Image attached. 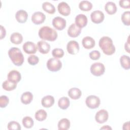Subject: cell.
I'll return each instance as SVG.
<instances>
[{"instance_id": "obj_2", "label": "cell", "mask_w": 130, "mask_h": 130, "mask_svg": "<svg viewBox=\"0 0 130 130\" xmlns=\"http://www.w3.org/2000/svg\"><path fill=\"white\" fill-rule=\"evenodd\" d=\"M38 35L41 39L50 42L54 41L57 38L56 31L48 26L42 27L39 30Z\"/></svg>"}, {"instance_id": "obj_28", "label": "cell", "mask_w": 130, "mask_h": 130, "mask_svg": "<svg viewBox=\"0 0 130 130\" xmlns=\"http://www.w3.org/2000/svg\"><path fill=\"white\" fill-rule=\"evenodd\" d=\"M79 8L83 11H88L91 10L92 4L88 1H82L79 4Z\"/></svg>"}, {"instance_id": "obj_9", "label": "cell", "mask_w": 130, "mask_h": 130, "mask_svg": "<svg viewBox=\"0 0 130 130\" xmlns=\"http://www.w3.org/2000/svg\"><path fill=\"white\" fill-rule=\"evenodd\" d=\"M90 18L92 22L99 24L103 21L105 16L101 11L95 10L91 13Z\"/></svg>"}, {"instance_id": "obj_38", "label": "cell", "mask_w": 130, "mask_h": 130, "mask_svg": "<svg viewBox=\"0 0 130 130\" xmlns=\"http://www.w3.org/2000/svg\"><path fill=\"white\" fill-rule=\"evenodd\" d=\"M90 58L94 60H98L101 56L100 52L98 50H93L91 51L89 54Z\"/></svg>"}, {"instance_id": "obj_39", "label": "cell", "mask_w": 130, "mask_h": 130, "mask_svg": "<svg viewBox=\"0 0 130 130\" xmlns=\"http://www.w3.org/2000/svg\"><path fill=\"white\" fill-rule=\"evenodd\" d=\"M129 0H120L119 2V6L123 9H129L130 7Z\"/></svg>"}, {"instance_id": "obj_35", "label": "cell", "mask_w": 130, "mask_h": 130, "mask_svg": "<svg viewBox=\"0 0 130 130\" xmlns=\"http://www.w3.org/2000/svg\"><path fill=\"white\" fill-rule=\"evenodd\" d=\"M7 127L10 130H20L21 128L20 124L15 121H10L8 124Z\"/></svg>"}, {"instance_id": "obj_27", "label": "cell", "mask_w": 130, "mask_h": 130, "mask_svg": "<svg viewBox=\"0 0 130 130\" xmlns=\"http://www.w3.org/2000/svg\"><path fill=\"white\" fill-rule=\"evenodd\" d=\"M42 8L44 11L50 14H54L55 12V7L51 3L48 2H45L43 3Z\"/></svg>"}, {"instance_id": "obj_13", "label": "cell", "mask_w": 130, "mask_h": 130, "mask_svg": "<svg viewBox=\"0 0 130 130\" xmlns=\"http://www.w3.org/2000/svg\"><path fill=\"white\" fill-rule=\"evenodd\" d=\"M46 19L45 15L41 12H36L31 16L32 22L37 25L43 23Z\"/></svg>"}, {"instance_id": "obj_25", "label": "cell", "mask_w": 130, "mask_h": 130, "mask_svg": "<svg viewBox=\"0 0 130 130\" xmlns=\"http://www.w3.org/2000/svg\"><path fill=\"white\" fill-rule=\"evenodd\" d=\"M57 126L59 130H67L70 127V122L67 118H62L59 121Z\"/></svg>"}, {"instance_id": "obj_8", "label": "cell", "mask_w": 130, "mask_h": 130, "mask_svg": "<svg viewBox=\"0 0 130 130\" xmlns=\"http://www.w3.org/2000/svg\"><path fill=\"white\" fill-rule=\"evenodd\" d=\"M109 117L108 112L105 109H102L96 112L95 119L99 123H103L107 121Z\"/></svg>"}, {"instance_id": "obj_14", "label": "cell", "mask_w": 130, "mask_h": 130, "mask_svg": "<svg viewBox=\"0 0 130 130\" xmlns=\"http://www.w3.org/2000/svg\"><path fill=\"white\" fill-rule=\"evenodd\" d=\"M57 9L58 12L63 16H68L70 14L71 8L69 5L64 2H62L58 4Z\"/></svg>"}, {"instance_id": "obj_20", "label": "cell", "mask_w": 130, "mask_h": 130, "mask_svg": "<svg viewBox=\"0 0 130 130\" xmlns=\"http://www.w3.org/2000/svg\"><path fill=\"white\" fill-rule=\"evenodd\" d=\"M54 98L50 95H47L43 97L41 100L42 105L45 108H50L54 104Z\"/></svg>"}, {"instance_id": "obj_21", "label": "cell", "mask_w": 130, "mask_h": 130, "mask_svg": "<svg viewBox=\"0 0 130 130\" xmlns=\"http://www.w3.org/2000/svg\"><path fill=\"white\" fill-rule=\"evenodd\" d=\"M68 93L69 97L72 99L77 100L80 98L82 94V92L79 88L73 87L69 90Z\"/></svg>"}, {"instance_id": "obj_12", "label": "cell", "mask_w": 130, "mask_h": 130, "mask_svg": "<svg viewBox=\"0 0 130 130\" xmlns=\"http://www.w3.org/2000/svg\"><path fill=\"white\" fill-rule=\"evenodd\" d=\"M8 80L14 83H18L21 79V75L19 72L16 70H12L8 74Z\"/></svg>"}, {"instance_id": "obj_16", "label": "cell", "mask_w": 130, "mask_h": 130, "mask_svg": "<svg viewBox=\"0 0 130 130\" xmlns=\"http://www.w3.org/2000/svg\"><path fill=\"white\" fill-rule=\"evenodd\" d=\"M87 18L84 14H80L75 17V24L81 28L85 27L87 25Z\"/></svg>"}, {"instance_id": "obj_17", "label": "cell", "mask_w": 130, "mask_h": 130, "mask_svg": "<svg viewBox=\"0 0 130 130\" xmlns=\"http://www.w3.org/2000/svg\"><path fill=\"white\" fill-rule=\"evenodd\" d=\"M37 47L40 53L42 54H47L50 50V45L44 41H41L38 42Z\"/></svg>"}, {"instance_id": "obj_15", "label": "cell", "mask_w": 130, "mask_h": 130, "mask_svg": "<svg viewBox=\"0 0 130 130\" xmlns=\"http://www.w3.org/2000/svg\"><path fill=\"white\" fill-rule=\"evenodd\" d=\"M81 28L76 25L75 23H72L68 29V34L72 38L77 37L81 33Z\"/></svg>"}, {"instance_id": "obj_32", "label": "cell", "mask_w": 130, "mask_h": 130, "mask_svg": "<svg viewBox=\"0 0 130 130\" xmlns=\"http://www.w3.org/2000/svg\"><path fill=\"white\" fill-rule=\"evenodd\" d=\"M22 124L23 125L27 128H31L34 125V120L29 116H25L22 119Z\"/></svg>"}, {"instance_id": "obj_3", "label": "cell", "mask_w": 130, "mask_h": 130, "mask_svg": "<svg viewBox=\"0 0 130 130\" xmlns=\"http://www.w3.org/2000/svg\"><path fill=\"white\" fill-rule=\"evenodd\" d=\"M8 55L12 62L16 66H21L24 61V56L21 50L17 47H12L8 51Z\"/></svg>"}, {"instance_id": "obj_22", "label": "cell", "mask_w": 130, "mask_h": 130, "mask_svg": "<svg viewBox=\"0 0 130 130\" xmlns=\"http://www.w3.org/2000/svg\"><path fill=\"white\" fill-rule=\"evenodd\" d=\"M105 10L108 14L113 15L116 12L117 7L114 3L108 2L105 6Z\"/></svg>"}, {"instance_id": "obj_40", "label": "cell", "mask_w": 130, "mask_h": 130, "mask_svg": "<svg viewBox=\"0 0 130 130\" xmlns=\"http://www.w3.org/2000/svg\"><path fill=\"white\" fill-rule=\"evenodd\" d=\"M6 35V31L5 28L2 26H1V37L0 39L2 40L5 37Z\"/></svg>"}, {"instance_id": "obj_7", "label": "cell", "mask_w": 130, "mask_h": 130, "mask_svg": "<svg viewBox=\"0 0 130 130\" xmlns=\"http://www.w3.org/2000/svg\"><path fill=\"white\" fill-rule=\"evenodd\" d=\"M52 25L54 28L59 30H63L66 26V20L60 17H55L52 21Z\"/></svg>"}, {"instance_id": "obj_10", "label": "cell", "mask_w": 130, "mask_h": 130, "mask_svg": "<svg viewBox=\"0 0 130 130\" xmlns=\"http://www.w3.org/2000/svg\"><path fill=\"white\" fill-rule=\"evenodd\" d=\"M67 49L69 53L72 55L76 54L79 51L78 43L74 40L69 41L67 45Z\"/></svg>"}, {"instance_id": "obj_41", "label": "cell", "mask_w": 130, "mask_h": 130, "mask_svg": "<svg viewBox=\"0 0 130 130\" xmlns=\"http://www.w3.org/2000/svg\"><path fill=\"white\" fill-rule=\"evenodd\" d=\"M124 48L126 51H127L128 53H129V37L127 39V42L125 43L124 45Z\"/></svg>"}, {"instance_id": "obj_26", "label": "cell", "mask_w": 130, "mask_h": 130, "mask_svg": "<svg viewBox=\"0 0 130 130\" xmlns=\"http://www.w3.org/2000/svg\"><path fill=\"white\" fill-rule=\"evenodd\" d=\"M70 100L66 96H63L60 98L58 101V105L59 107L62 109H67L70 106Z\"/></svg>"}, {"instance_id": "obj_34", "label": "cell", "mask_w": 130, "mask_h": 130, "mask_svg": "<svg viewBox=\"0 0 130 130\" xmlns=\"http://www.w3.org/2000/svg\"><path fill=\"white\" fill-rule=\"evenodd\" d=\"M52 55L56 58H62L64 55V51L60 48H55L52 51Z\"/></svg>"}, {"instance_id": "obj_23", "label": "cell", "mask_w": 130, "mask_h": 130, "mask_svg": "<svg viewBox=\"0 0 130 130\" xmlns=\"http://www.w3.org/2000/svg\"><path fill=\"white\" fill-rule=\"evenodd\" d=\"M33 99V95L29 91H26L22 93L21 96V102L25 105L30 104Z\"/></svg>"}, {"instance_id": "obj_1", "label": "cell", "mask_w": 130, "mask_h": 130, "mask_svg": "<svg viewBox=\"0 0 130 130\" xmlns=\"http://www.w3.org/2000/svg\"><path fill=\"white\" fill-rule=\"evenodd\" d=\"M99 45L104 54L107 55H111L115 51V47L113 44L112 40L109 37H102L99 40Z\"/></svg>"}, {"instance_id": "obj_31", "label": "cell", "mask_w": 130, "mask_h": 130, "mask_svg": "<svg viewBox=\"0 0 130 130\" xmlns=\"http://www.w3.org/2000/svg\"><path fill=\"white\" fill-rule=\"evenodd\" d=\"M47 116V112L43 109H40L37 111L35 113V118L39 121H42L45 120Z\"/></svg>"}, {"instance_id": "obj_36", "label": "cell", "mask_w": 130, "mask_h": 130, "mask_svg": "<svg viewBox=\"0 0 130 130\" xmlns=\"http://www.w3.org/2000/svg\"><path fill=\"white\" fill-rule=\"evenodd\" d=\"M27 61L29 64L30 65H36L37 64L39 61V57L35 55H30L27 58Z\"/></svg>"}, {"instance_id": "obj_11", "label": "cell", "mask_w": 130, "mask_h": 130, "mask_svg": "<svg viewBox=\"0 0 130 130\" xmlns=\"http://www.w3.org/2000/svg\"><path fill=\"white\" fill-rule=\"evenodd\" d=\"M37 49V45L32 42H26L23 45V49L27 54H35L36 53Z\"/></svg>"}, {"instance_id": "obj_33", "label": "cell", "mask_w": 130, "mask_h": 130, "mask_svg": "<svg viewBox=\"0 0 130 130\" xmlns=\"http://www.w3.org/2000/svg\"><path fill=\"white\" fill-rule=\"evenodd\" d=\"M121 21L125 25L129 26L130 24V12L125 11L121 15Z\"/></svg>"}, {"instance_id": "obj_6", "label": "cell", "mask_w": 130, "mask_h": 130, "mask_svg": "<svg viewBox=\"0 0 130 130\" xmlns=\"http://www.w3.org/2000/svg\"><path fill=\"white\" fill-rule=\"evenodd\" d=\"M85 103L88 108L93 109L99 107L101 101L99 97L94 95H90L86 98Z\"/></svg>"}, {"instance_id": "obj_42", "label": "cell", "mask_w": 130, "mask_h": 130, "mask_svg": "<svg viewBox=\"0 0 130 130\" xmlns=\"http://www.w3.org/2000/svg\"><path fill=\"white\" fill-rule=\"evenodd\" d=\"M101 129H112V128L109 125H104L103 127L100 128Z\"/></svg>"}, {"instance_id": "obj_24", "label": "cell", "mask_w": 130, "mask_h": 130, "mask_svg": "<svg viewBox=\"0 0 130 130\" xmlns=\"http://www.w3.org/2000/svg\"><path fill=\"white\" fill-rule=\"evenodd\" d=\"M10 41L14 44H20L23 41V37L20 33L14 32L10 36Z\"/></svg>"}, {"instance_id": "obj_5", "label": "cell", "mask_w": 130, "mask_h": 130, "mask_svg": "<svg viewBox=\"0 0 130 130\" xmlns=\"http://www.w3.org/2000/svg\"><path fill=\"white\" fill-rule=\"evenodd\" d=\"M91 73L95 76H100L104 74L105 68L102 63L101 62H95L90 67Z\"/></svg>"}, {"instance_id": "obj_4", "label": "cell", "mask_w": 130, "mask_h": 130, "mask_svg": "<svg viewBox=\"0 0 130 130\" xmlns=\"http://www.w3.org/2000/svg\"><path fill=\"white\" fill-rule=\"evenodd\" d=\"M47 67L51 72H57L61 69L62 63L58 58H51L47 62Z\"/></svg>"}, {"instance_id": "obj_19", "label": "cell", "mask_w": 130, "mask_h": 130, "mask_svg": "<svg viewBox=\"0 0 130 130\" xmlns=\"http://www.w3.org/2000/svg\"><path fill=\"white\" fill-rule=\"evenodd\" d=\"M82 44L84 48L87 49H90L94 47L95 43L94 40L92 38L87 36L83 38Z\"/></svg>"}, {"instance_id": "obj_30", "label": "cell", "mask_w": 130, "mask_h": 130, "mask_svg": "<svg viewBox=\"0 0 130 130\" xmlns=\"http://www.w3.org/2000/svg\"><path fill=\"white\" fill-rule=\"evenodd\" d=\"M17 86L16 83L11 82L8 80H5L2 84L3 89L6 91H12L14 90Z\"/></svg>"}, {"instance_id": "obj_29", "label": "cell", "mask_w": 130, "mask_h": 130, "mask_svg": "<svg viewBox=\"0 0 130 130\" xmlns=\"http://www.w3.org/2000/svg\"><path fill=\"white\" fill-rule=\"evenodd\" d=\"M120 62L121 67L125 70H128L130 68L129 57L128 56L123 55L120 58Z\"/></svg>"}, {"instance_id": "obj_18", "label": "cell", "mask_w": 130, "mask_h": 130, "mask_svg": "<svg viewBox=\"0 0 130 130\" xmlns=\"http://www.w3.org/2000/svg\"><path fill=\"white\" fill-rule=\"evenodd\" d=\"M28 14L27 13L23 10H19L15 14V18L16 20L20 23H25L27 19Z\"/></svg>"}, {"instance_id": "obj_37", "label": "cell", "mask_w": 130, "mask_h": 130, "mask_svg": "<svg viewBox=\"0 0 130 130\" xmlns=\"http://www.w3.org/2000/svg\"><path fill=\"white\" fill-rule=\"evenodd\" d=\"M9 102V99L6 95H3L0 97V107L1 108H5Z\"/></svg>"}]
</instances>
